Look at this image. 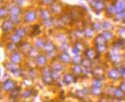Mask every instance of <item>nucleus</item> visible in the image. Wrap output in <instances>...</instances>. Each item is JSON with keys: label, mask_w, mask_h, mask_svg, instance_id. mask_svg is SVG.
<instances>
[{"label": "nucleus", "mask_w": 125, "mask_h": 102, "mask_svg": "<svg viewBox=\"0 0 125 102\" xmlns=\"http://www.w3.org/2000/svg\"><path fill=\"white\" fill-rule=\"evenodd\" d=\"M107 1H108L107 6H106L103 15L104 16V18L112 20L113 17H115V15H116L115 8V6H114L113 2H112L111 0H107Z\"/></svg>", "instance_id": "14"}, {"label": "nucleus", "mask_w": 125, "mask_h": 102, "mask_svg": "<svg viewBox=\"0 0 125 102\" xmlns=\"http://www.w3.org/2000/svg\"><path fill=\"white\" fill-rule=\"evenodd\" d=\"M62 80L65 85H70V84L73 83V82H76L77 81V76L76 75H74L73 73H66L63 76Z\"/></svg>", "instance_id": "26"}, {"label": "nucleus", "mask_w": 125, "mask_h": 102, "mask_svg": "<svg viewBox=\"0 0 125 102\" xmlns=\"http://www.w3.org/2000/svg\"><path fill=\"white\" fill-rule=\"evenodd\" d=\"M36 67L39 69H41L44 67H47L48 63V57L44 53H40L34 60Z\"/></svg>", "instance_id": "15"}, {"label": "nucleus", "mask_w": 125, "mask_h": 102, "mask_svg": "<svg viewBox=\"0 0 125 102\" xmlns=\"http://www.w3.org/2000/svg\"><path fill=\"white\" fill-rule=\"evenodd\" d=\"M8 41L11 42H13L18 45H20L21 43V42L24 40L22 38H21L20 36H18L17 34H15V33H12L10 35H9L8 36Z\"/></svg>", "instance_id": "37"}, {"label": "nucleus", "mask_w": 125, "mask_h": 102, "mask_svg": "<svg viewBox=\"0 0 125 102\" xmlns=\"http://www.w3.org/2000/svg\"><path fill=\"white\" fill-rule=\"evenodd\" d=\"M83 55H84V57L86 58H88L91 61H95V60H98V58L101 57L102 55H99L96 49L95 48V47H87L86 49L83 52Z\"/></svg>", "instance_id": "13"}, {"label": "nucleus", "mask_w": 125, "mask_h": 102, "mask_svg": "<svg viewBox=\"0 0 125 102\" xmlns=\"http://www.w3.org/2000/svg\"><path fill=\"white\" fill-rule=\"evenodd\" d=\"M7 5L10 15H21L22 16L24 8L18 5L15 2V0H7Z\"/></svg>", "instance_id": "9"}, {"label": "nucleus", "mask_w": 125, "mask_h": 102, "mask_svg": "<svg viewBox=\"0 0 125 102\" xmlns=\"http://www.w3.org/2000/svg\"><path fill=\"white\" fill-rule=\"evenodd\" d=\"M22 20L23 24L24 25H32L39 22L38 9L36 5H31L24 9Z\"/></svg>", "instance_id": "2"}, {"label": "nucleus", "mask_w": 125, "mask_h": 102, "mask_svg": "<svg viewBox=\"0 0 125 102\" xmlns=\"http://www.w3.org/2000/svg\"><path fill=\"white\" fill-rule=\"evenodd\" d=\"M107 0H95L90 6L89 8L92 11L93 13L96 15H100L104 14L106 6H107Z\"/></svg>", "instance_id": "6"}, {"label": "nucleus", "mask_w": 125, "mask_h": 102, "mask_svg": "<svg viewBox=\"0 0 125 102\" xmlns=\"http://www.w3.org/2000/svg\"><path fill=\"white\" fill-rule=\"evenodd\" d=\"M121 50L116 49L115 48H112L111 50L108 51V52L106 53V55L108 58L109 61L112 62L113 64H115L116 67L121 66V62L124 60V55L123 54L120 53Z\"/></svg>", "instance_id": "3"}, {"label": "nucleus", "mask_w": 125, "mask_h": 102, "mask_svg": "<svg viewBox=\"0 0 125 102\" xmlns=\"http://www.w3.org/2000/svg\"><path fill=\"white\" fill-rule=\"evenodd\" d=\"M15 27H16L9 19H5V20L1 21V30L2 34H5L8 36L11 33H14Z\"/></svg>", "instance_id": "8"}, {"label": "nucleus", "mask_w": 125, "mask_h": 102, "mask_svg": "<svg viewBox=\"0 0 125 102\" xmlns=\"http://www.w3.org/2000/svg\"><path fill=\"white\" fill-rule=\"evenodd\" d=\"M55 20H56V17H53L51 19H48V20H47V21L41 22L43 27V30H48L49 31L54 30Z\"/></svg>", "instance_id": "24"}, {"label": "nucleus", "mask_w": 125, "mask_h": 102, "mask_svg": "<svg viewBox=\"0 0 125 102\" xmlns=\"http://www.w3.org/2000/svg\"><path fill=\"white\" fill-rule=\"evenodd\" d=\"M41 79H42V82L47 86H50L51 85L54 79L53 78L52 76V70L50 67H44L41 69Z\"/></svg>", "instance_id": "7"}, {"label": "nucleus", "mask_w": 125, "mask_h": 102, "mask_svg": "<svg viewBox=\"0 0 125 102\" xmlns=\"http://www.w3.org/2000/svg\"><path fill=\"white\" fill-rule=\"evenodd\" d=\"M66 11L70 15L72 19L73 22V27L78 26V24H81L83 21L89 17L87 8L80 5H67Z\"/></svg>", "instance_id": "1"}, {"label": "nucleus", "mask_w": 125, "mask_h": 102, "mask_svg": "<svg viewBox=\"0 0 125 102\" xmlns=\"http://www.w3.org/2000/svg\"><path fill=\"white\" fill-rule=\"evenodd\" d=\"M5 50L9 55L15 53L19 51V45L11 42H8L5 45Z\"/></svg>", "instance_id": "30"}, {"label": "nucleus", "mask_w": 125, "mask_h": 102, "mask_svg": "<svg viewBox=\"0 0 125 102\" xmlns=\"http://www.w3.org/2000/svg\"><path fill=\"white\" fill-rule=\"evenodd\" d=\"M118 88H119L124 93H125V81H122Z\"/></svg>", "instance_id": "52"}, {"label": "nucleus", "mask_w": 125, "mask_h": 102, "mask_svg": "<svg viewBox=\"0 0 125 102\" xmlns=\"http://www.w3.org/2000/svg\"><path fill=\"white\" fill-rule=\"evenodd\" d=\"M115 6L116 14H121L125 11V0H111Z\"/></svg>", "instance_id": "21"}, {"label": "nucleus", "mask_w": 125, "mask_h": 102, "mask_svg": "<svg viewBox=\"0 0 125 102\" xmlns=\"http://www.w3.org/2000/svg\"><path fill=\"white\" fill-rule=\"evenodd\" d=\"M80 64L84 67L85 70H92L94 67V61L85 58V57H83Z\"/></svg>", "instance_id": "34"}, {"label": "nucleus", "mask_w": 125, "mask_h": 102, "mask_svg": "<svg viewBox=\"0 0 125 102\" xmlns=\"http://www.w3.org/2000/svg\"><path fill=\"white\" fill-rule=\"evenodd\" d=\"M21 91V86H15L10 92V98L15 99L16 98H18V95L20 94Z\"/></svg>", "instance_id": "44"}, {"label": "nucleus", "mask_w": 125, "mask_h": 102, "mask_svg": "<svg viewBox=\"0 0 125 102\" xmlns=\"http://www.w3.org/2000/svg\"><path fill=\"white\" fill-rule=\"evenodd\" d=\"M121 18H122V24H121L125 25V11L121 13Z\"/></svg>", "instance_id": "53"}, {"label": "nucleus", "mask_w": 125, "mask_h": 102, "mask_svg": "<svg viewBox=\"0 0 125 102\" xmlns=\"http://www.w3.org/2000/svg\"><path fill=\"white\" fill-rule=\"evenodd\" d=\"M108 78L112 79V80H119L121 78V76L119 71V68L117 67H115L113 68H111L109 71L106 73Z\"/></svg>", "instance_id": "18"}, {"label": "nucleus", "mask_w": 125, "mask_h": 102, "mask_svg": "<svg viewBox=\"0 0 125 102\" xmlns=\"http://www.w3.org/2000/svg\"><path fill=\"white\" fill-rule=\"evenodd\" d=\"M66 5H67L66 4L62 2L60 0H57L50 7V10H51V13L54 17H59L66 12Z\"/></svg>", "instance_id": "5"}, {"label": "nucleus", "mask_w": 125, "mask_h": 102, "mask_svg": "<svg viewBox=\"0 0 125 102\" xmlns=\"http://www.w3.org/2000/svg\"><path fill=\"white\" fill-rule=\"evenodd\" d=\"M99 102H108V101L105 98H102V99H101V101H100Z\"/></svg>", "instance_id": "54"}, {"label": "nucleus", "mask_w": 125, "mask_h": 102, "mask_svg": "<svg viewBox=\"0 0 125 102\" xmlns=\"http://www.w3.org/2000/svg\"><path fill=\"white\" fill-rule=\"evenodd\" d=\"M71 48V45H70V41H67L65 42H62L59 44L58 49L61 51V52H68V51L70 50Z\"/></svg>", "instance_id": "42"}, {"label": "nucleus", "mask_w": 125, "mask_h": 102, "mask_svg": "<svg viewBox=\"0 0 125 102\" xmlns=\"http://www.w3.org/2000/svg\"><path fill=\"white\" fill-rule=\"evenodd\" d=\"M92 78H97L100 79H104L105 78V70L101 66L94 67L92 70Z\"/></svg>", "instance_id": "17"}, {"label": "nucleus", "mask_w": 125, "mask_h": 102, "mask_svg": "<svg viewBox=\"0 0 125 102\" xmlns=\"http://www.w3.org/2000/svg\"><path fill=\"white\" fill-rule=\"evenodd\" d=\"M90 25L93 27V29L96 31L97 33H102V32L104 30L103 24H102V20H98V19H96V20L91 21Z\"/></svg>", "instance_id": "29"}, {"label": "nucleus", "mask_w": 125, "mask_h": 102, "mask_svg": "<svg viewBox=\"0 0 125 102\" xmlns=\"http://www.w3.org/2000/svg\"><path fill=\"white\" fill-rule=\"evenodd\" d=\"M124 92L121 90V89L119 88H117L115 89V94H114V96L117 98H123L124 96Z\"/></svg>", "instance_id": "49"}, {"label": "nucleus", "mask_w": 125, "mask_h": 102, "mask_svg": "<svg viewBox=\"0 0 125 102\" xmlns=\"http://www.w3.org/2000/svg\"><path fill=\"white\" fill-rule=\"evenodd\" d=\"M69 102H76V101H69Z\"/></svg>", "instance_id": "58"}, {"label": "nucleus", "mask_w": 125, "mask_h": 102, "mask_svg": "<svg viewBox=\"0 0 125 102\" xmlns=\"http://www.w3.org/2000/svg\"><path fill=\"white\" fill-rule=\"evenodd\" d=\"M43 52L48 58H51L53 61L56 58H57L58 46L51 40H47Z\"/></svg>", "instance_id": "4"}, {"label": "nucleus", "mask_w": 125, "mask_h": 102, "mask_svg": "<svg viewBox=\"0 0 125 102\" xmlns=\"http://www.w3.org/2000/svg\"><path fill=\"white\" fill-rule=\"evenodd\" d=\"M81 1H85V0H81Z\"/></svg>", "instance_id": "59"}, {"label": "nucleus", "mask_w": 125, "mask_h": 102, "mask_svg": "<svg viewBox=\"0 0 125 102\" xmlns=\"http://www.w3.org/2000/svg\"><path fill=\"white\" fill-rule=\"evenodd\" d=\"M14 33L17 34L18 36H20L23 39H24L25 38L29 37L30 34V26L29 25H20V26H18L15 27Z\"/></svg>", "instance_id": "11"}, {"label": "nucleus", "mask_w": 125, "mask_h": 102, "mask_svg": "<svg viewBox=\"0 0 125 102\" xmlns=\"http://www.w3.org/2000/svg\"><path fill=\"white\" fill-rule=\"evenodd\" d=\"M41 52V51H40L39 49H37V48L33 47L30 50V52L26 55V56L28 57V58H29L30 59L35 60V58H37V57L40 55Z\"/></svg>", "instance_id": "41"}, {"label": "nucleus", "mask_w": 125, "mask_h": 102, "mask_svg": "<svg viewBox=\"0 0 125 102\" xmlns=\"http://www.w3.org/2000/svg\"><path fill=\"white\" fill-rule=\"evenodd\" d=\"M92 87H95V88H102V79H97V78H92Z\"/></svg>", "instance_id": "46"}, {"label": "nucleus", "mask_w": 125, "mask_h": 102, "mask_svg": "<svg viewBox=\"0 0 125 102\" xmlns=\"http://www.w3.org/2000/svg\"><path fill=\"white\" fill-rule=\"evenodd\" d=\"M50 67L51 68L52 71H57V72H62L64 70V67H65V64H63L62 62H60L59 60L58 61H52L51 62V64L50 66Z\"/></svg>", "instance_id": "28"}, {"label": "nucleus", "mask_w": 125, "mask_h": 102, "mask_svg": "<svg viewBox=\"0 0 125 102\" xmlns=\"http://www.w3.org/2000/svg\"><path fill=\"white\" fill-rule=\"evenodd\" d=\"M27 1H28V2H31V0H27ZM31 3H32V2H31ZM33 4V3H32Z\"/></svg>", "instance_id": "56"}, {"label": "nucleus", "mask_w": 125, "mask_h": 102, "mask_svg": "<svg viewBox=\"0 0 125 102\" xmlns=\"http://www.w3.org/2000/svg\"><path fill=\"white\" fill-rule=\"evenodd\" d=\"M16 86V82L10 79L5 80L2 83V88L5 92H11Z\"/></svg>", "instance_id": "27"}, {"label": "nucleus", "mask_w": 125, "mask_h": 102, "mask_svg": "<svg viewBox=\"0 0 125 102\" xmlns=\"http://www.w3.org/2000/svg\"><path fill=\"white\" fill-rule=\"evenodd\" d=\"M36 2H37V0H31V2H32V3H33L34 5H35Z\"/></svg>", "instance_id": "55"}, {"label": "nucleus", "mask_w": 125, "mask_h": 102, "mask_svg": "<svg viewBox=\"0 0 125 102\" xmlns=\"http://www.w3.org/2000/svg\"><path fill=\"white\" fill-rule=\"evenodd\" d=\"M115 33L119 36L124 38L125 36V25L124 24H117L115 30Z\"/></svg>", "instance_id": "40"}, {"label": "nucleus", "mask_w": 125, "mask_h": 102, "mask_svg": "<svg viewBox=\"0 0 125 102\" xmlns=\"http://www.w3.org/2000/svg\"><path fill=\"white\" fill-rule=\"evenodd\" d=\"M73 47L78 49L81 53H83L84 51L86 49V45L83 42V40H76L73 42Z\"/></svg>", "instance_id": "38"}, {"label": "nucleus", "mask_w": 125, "mask_h": 102, "mask_svg": "<svg viewBox=\"0 0 125 102\" xmlns=\"http://www.w3.org/2000/svg\"><path fill=\"white\" fill-rule=\"evenodd\" d=\"M93 42H94V46H99L106 44H109L104 39V38L102 36L101 33H97L95 35V36L93 38Z\"/></svg>", "instance_id": "31"}, {"label": "nucleus", "mask_w": 125, "mask_h": 102, "mask_svg": "<svg viewBox=\"0 0 125 102\" xmlns=\"http://www.w3.org/2000/svg\"><path fill=\"white\" fill-rule=\"evenodd\" d=\"M23 55H24L22 54L20 51H18V52H16L15 53L9 55V61L11 63L19 65L23 60Z\"/></svg>", "instance_id": "19"}, {"label": "nucleus", "mask_w": 125, "mask_h": 102, "mask_svg": "<svg viewBox=\"0 0 125 102\" xmlns=\"http://www.w3.org/2000/svg\"><path fill=\"white\" fill-rule=\"evenodd\" d=\"M9 16H10V13L7 5H1V8H0V19H1V21L9 19Z\"/></svg>", "instance_id": "33"}, {"label": "nucleus", "mask_w": 125, "mask_h": 102, "mask_svg": "<svg viewBox=\"0 0 125 102\" xmlns=\"http://www.w3.org/2000/svg\"><path fill=\"white\" fill-rule=\"evenodd\" d=\"M9 19L13 23V24L15 27L20 26V25L23 24L22 16H21V15H10Z\"/></svg>", "instance_id": "36"}, {"label": "nucleus", "mask_w": 125, "mask_h": 102, "mask_svg": "<svg viewBox=\"0 0 125 102\" xmlns=\"http://www.w3.org/2000/svg\"><path fill=\"white\" fill-rule=\"evenodd\" d=\"M57 59L63 64H72V57L68 52H60L58 54Z\"/></svg>", "instance_id": "22"}, {"label": "nucleus", "mask_w": 125, "mask_h": 102, "mask_svg": "<svg viewBox=\"0 0 125 102\" xmlns=\"http://www.w3.org/2000/svg\"><path fill=\"white\" fill-rule=\"evenodd\" d=\"M102 24H103V29L104 30H113L115 31L117 24L110 19L104 18L102 20Z\"/></svg>", "instance_id": "25"}, {"label": "nucleus", "mask_w": 125, "mask_h": 102, "mask_svg": "<svg viewBox=\"0 0 125 102\" xmlns=\"http://www.w3.org/2000/svg\"><path fill=\"white\" fill-rule=\"evenodd\" d=\"M101 88H95V87H92V93H93L94 94H95V95H98L102 93L101 92Z\"/></svg>", "instance_id": "51"}, {"label": "nucleus", "mask_w": 125, "mask_h": 102, "mask_svg": "<svg viewBox=\"0 0 125 102\" xmlns=\"http://www.w3.org/2000/svg\"><path fill=\"white\" fill-rule=\"evenodd\" d=\"M32 90L31 89H26V90H24V92H23V93L21 94V96L23 97V98H29V97H31V94H32Z\"/></svg>", "instance_id": "50"}, {"label": "nucleus", "mask_w": 125, "mask_h": 102, "mask_svg": "<svg viewBox=\"0 0 125 102\" xmlns=\"http://www.w3.org/2000/svg\"><path fill=\"white\" fill-rule=\"evenodd\" d=\"M57 0H37L35 5L38 7L50 8Z\"/></svg>", "instance_id": "35"}, {"label": "nucleus", "mask_w": 125, "mask_h": 102, "mask_svg": "<svg viewBox=\"0 0 125 102\" xmlns=\"http://www.w3.org/2000/svg\"><path fill=\"white\" fill-rule=\"evenodd\" d=\"M15 2L18 5H19L20 7L23 8L24 9L28 7L29 5H34L32 4L31 2H28L27 1V0H15Z\"/></svg>", "instance_id": "45"}, {"label": "nucleus", "mask_w": 125, "mask_h": 102, "mask_svg": "<svg viewBox=\"0 0 125 102\" xmlns=\"http://www.w3.org/2000/svg\"><path fill=\"white\" fill-rule=\"evenodd\" d=\"M100 33L102 35V36L104 38V39L108 43L109 42H113L115 38V33L113 30H103Z\"/></svg>", "instance_id": "32"}, {"label": "nucleus", "mask_w": 125, "mask_h": 102, "mask_svg": "<svg viewBox=\"0 0 125 102\" xmlns=\"http://www.w3.org/2000/svg\"><path fill=\"white\" fill-rule=\"evenodd\" d=\"M5 68L9 72H10L11 73H14L18 68H20V67L18 66V64H15V63L9 62L5 65Z\"/></svg>", "instance_id": "43"}, {"label": "nucleus", "mask_w": 125, "mask_h": 102, "mask_svg": "<svg viewBox=\"0 0 125 102\" xmlns=\"http://www.w3.org/2000/svg\"><path fill=\"white\" fill-rule=\"evenodd\" d=\"M113 21L117 25V24H122V18H121V14H116L115 15V17L112 19Z\"/></svg>", "instance_id": "48"}, {"label": "nucleus", "mask_w": 125, "mask_h": 102, "mask_svg": "<svg viewBox=\"0 0 125 102\" xmlns=\"http://www.w3.org/2000/svg\"><path fill=\"white\" fill-rule=\"evenodd\" d=\"M30 26V38H36L37 36H40L43 30V27L42 26L41 23L39 21L37 23H35L32 25H29Z\"/></svg>", "instance_id": "10"}, {"label": "nucleus", "mask_w": 125, "mask_h": 102, "mask_svg": "<svg viewBox=\"0 0 125 102\" xmlns=\"http://www.w3.org/2000/svg\"><path fill=\"white\" fill-rule=\"evenodd\" d=\"M47 40L45 39V38H43V36H37L36 38H34V40L33 42V46L37 49H39L40 51H43V48H44V46L46 44Z\"/></svg>", "instance_id": "20"}, {"label": "nucleus", "mask_w": 125, "mask_h": 102, "mask_svg": "<svg viewBox=\"0 0 125 102\" xmlns=\"http://www.w3.org/2000/svg\"><path fill=\"white\" fill-rule=\"evenodd\" d=\"M51 102H57V101H51Z\"/></svg>", "instance_id": "57"}, {"label": "nucleus", "mask_w": 125, "mask_h": 102, "mask_svg": "<svg viewBox=\"0 0 125 102\" xmlns=\"http://www.w3.org/2000/svg\"><path fill=\"white\" fill-rule=\"evenodd\" d=\"M33 47H34L33 45L31 43L28 42V41L23 40L21 42V43L19 45V51L22 54H24V55H26L30 52V50Z\"/></svg>", "instance_id": "23"}, {"label": "nucleus", "mask_w": 125, "mask_h": 102, "mask_svg": "<svg viewBox=\"0 0 125 102\" xmlns=\"http://www.w3.org/2000/svg\"><path fill=\"white\" fill-rule=\"evenodd\" d=\"M83 31L84 34V39H93L97 34L96 31L93 29V27L89 24H87L85 26L83 27Z\"/></svg>", "instance_id": "16"}, {"label": "nucleus", "mask_w": 125, "mask_h": 102, "mask_svg": "<svg viewBox=\"0 0 125 102\" xmlns=\"http://www.w3.org/2000/svg\"><path fill=\"white\" fill-rule=\"evenodd\" d=\"M82 58H83V57L80 55H73V57H72V64H73V65L80 64Z\"/></svg>", "instance_id": "47"}, {"label": "nucleus", "mask_w": 125, "mask_h": 102, "mask_svg": "<svg viewBox=\"0 0 125 102\" xmlns=\"http://www.w3.org/2000/svg\"><path fill=\"white\" fill-rule=\"evenodd\" d=\"M84 71H85L84 67L81 64L73 65V67L72 68V73L74 75H76V76H81L82 74H83Z\"/></svg>", "instance_id": "39"}, {"label": "nucleus", "mask_w": 125, "mask_h": 102, "mask_svg": "<svg viewBox=\"0 0 125 102\" xmlns=\"http://www.w3.org/2000/svg\"><path fill=\"white\" fill-rule=\"evenodd\" d=\"M37 9H38V15H39V21L43 22L44 21H47L48 19H51L53 17V15L51 13L50 8L47 7H38L37 6Z\"/></svg>", "instance_id": "12"}]
</instances>
